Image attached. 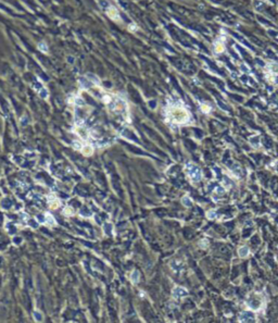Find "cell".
Segmentation results:
<instances>
[{
	"instance_id": "obj_5",
	"label": "cell",
	"mask_w": 278,
	"mask_h": 323,
	"mask_svg": "<svg viewBox=\"0 0 278 323\" xmlns=\"http://www.w3.org/2000/svg\"><path fill=\"white\" fill-rule=\"evenodd\" d=\"M238 252H239L240 257L244 258V257H247V256L249 254V248H248L247 246H244V247H241V248H240Z\"/></svg>"
},
{
	"instance_id": "obj_2",
	"label": "cell",
	"mask_w": 278,
	"mask_h": 323,
	"mask_svg": "<svg viewBox=\"0 0 278 323\" xmlns=\"http://www.w3.org/2000/svg\"><path fill=\"white\" fill-rule=\"evenodd\" d=\"M186 171L188 173V175L193 182H198L201 180L202 174H201V170L197 166L192 164V163H187L186 164Z\"/></svg>"
},
{
	"instance_id": "obj_1",
	"label": "cell",
	"mask_w": 278,
	"mask_h": 323,
	"mask_svg": "<svg viewBox=\"0 0 278 323\" xmlns=\"http://www.w3.org/2000/svg\"><path fill=\"white\" fill-rule=\"evenodd\" d=\"M168 119L173 123L176 124H184L187 123L190 119L188 111L186 110L183 105H172L167 109Z\"/></svg>"
},
{
	"instance_id": "obj_6",
	"label": "cell",
	"mask_w": 278,
	"mask_h": 323,
	"mask_svg": "<svg viewBox=\"0 0 278 323\" xmlns=\"http://www.w3.org/2000/svg\"><path fill=\"white\" fill-rule=\"evenodd\" d=\"M208 216L210 218V219H214V218H216V213H215V211L211 210L208 212Z\"/></svg>"
},
{
	"instance_id": "obj_3",
	"label": "cell",
	"mask_w": 278,
	"mask_h": 323,
	"mask_svg": "<svg viewBox=\"0 0 278 323\" xmlns=\"http://www.w3.org/2000/svg\"><path fill=\"white\" fill-rule=\"evenodd\" d=\"M173 295L175 296L176 298H179V297H184L187 295V290L181 287H176L174 290H173Z\"/></svg>"
},
{
	"instance_id": "obj_4",
	"label": "cell",
	"mask_w": 278,
	"mask_h": 323,
	"mask_svg": "<svg viewBox=\"0 0 278 323\" xmlns=\"http://www.w3.org/2000/svg\"><path fill=\"white\" fill-rule=\"evenodd\" d=\"M240 320H241V321H242V320H244V321H252V320H254V318L251 313L246 312V313H242V314L240 316Z\"/></svg>"
}]
</instances>
